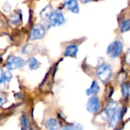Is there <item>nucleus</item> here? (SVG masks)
Returning a JSON list of instances; mask_svg holds the SVG:
<instances>
[{
	"label": "nucleus",
	"instance_id": "nucleus-9",
	"mask_svg": "<svg viewBox=\"0 0 130 130\" xmlns=\"http://www.w3.org/2000/svg\"><path fill=\"white\" fill-rule=\"evenodd\" d=\"M45 126L48 130H57L60 128V124L56 119L50 118L45 123Z\"/></svg>",
	"mask_w": 130,
	"mask_h": 130
},
{
	"label": "nucleus",
	"instance_id": "nucleus-2",
	"mask_svg": "<svg viewBox=\"0 0 130 130\" xmlns=\"http://www.w3.org/2000/svg\"><path fill=\"white\" fill-rule=\"evenodd\" d=\"M25 65V61L19 57L11 55L8 57L6 61V68L9 70H14L18 68H21Z\"/></svg>",
	"mask_w": 130,
	"mask_h": 130
},
{
	"label": "nucleus",
	"instance_id": "nucleus-8",
	"mask_svg": "<svg viewBox=\"0 0 130 130\" xmlns=\"http://www.w3.org/2000/svg\"><path fill=\"white\" fill-rule=\"evenodd\" d=\"M63 2L67 9L73 13L78 14L79 12V7L77 0H63Z\"/></svg>",
	"mask_w": 130,
	"mask_h": 130
},
{
	"label": "nucleus",
	"instance_id": "nucleus-1",
	"mask_svg": "<svg viewBox=\"0 0 130 130\" xmlns=\"http://www.w3.org/2000/svg\"><path fill=\"white\" fill-rule=\"evenodd\" d=\"M98 78L104 83L107 82L112 76V69L109 64L104 63L97 69Z\"/></svg>",
	"mask_w": 130,
	"mask_h": 130
},
{
	"label": "nucleus",
	"instance_id": "nucleus-12",
	"mask_svg": "<svg viewBox=\"0 0 130 130\" xmlns=\"http://www.w3.org/2000/svg\"><path fill=\"white\" fill-rule=\"evenodd\" d=\"M117 103H115V102H110L109 104H108V106H107V108L104 111V113L103 114H104V119H109L110 117H111V115L113 113V112L116 110V109H117Z\"/></svg>",
	"mask_w": 130,
	"mask_h": 130
},
{
	"label": "nucleus",
	"instance_id": "nucleus-14",
	"mask_svg": "<svg viewBox=\"0 0 130 130\" xmlns=\"http://www.w3.org/2000/svg\"><path fill=\"white\" fill-rule=\"evenodd\" d=\"M27 65L31 70H36L40 66V62L34 57H31L27 60Z\"/></svg>",
	"mask_w": 130,
	"mask_h": 130
},
{
	"label": "nucleus",
	"instance_id": "nucleus-21",
	"mask_svg": "<svg viewBox=\"0 0 130 130\" xmlns=\"http://www.w3.org/2000/svg\"><path fill=\"white\" fill-rule=\"evenodd\" d=\"M81 1H82V2H83V3H86V2H90L91 0H81Z\"/></svg>",
	"mask_w": 130,
	"mask_h": 130
},
{
	"label": "nucleus",
	"instance_id": "nucleus-7",
	"mask_svg": "<svg viewBox=\"0 0 130 130\" xmlns=\"http://www.w3.org/2000/svg\"><path fill=\"white\" fill-rule=\"evenodd\" d=\"M122 115H123V108L121 107H120L116 109V110L113 112V113L111 115V117L110 118V122H109L110 127L114 128L120 121V120L122 118Z\"/></svg>",
	"mask_w": 130,
	"mask_h": 130
},
{
	"label": "nucleus",
	"instance_id": "nucleus-18",
	"mask_svg": "<svg viewBox=\"0 0 130 130\" xmlns=\"http://www.w3.org/2000/svg\"><path fill=\"white\" fill-rule=\"evenodd\" d=\"M21 130L29 129V122L25 115H22L21 117Z\"/></svg>",
	"mask_w": 130,
	"mask_h": 130
},
{
	"label": "nucleus",
	"instance_id": "nucleus-19",
	"mask_svg": "<svg viewBox=\"0 0 130 130\" xmlns=\"http://www.w3.org/2000/svg\"><path fill=\"white\" fill-rule=\"evenodd\" d=\"M82 126L78 123H74L70 124L66 126H64L62 128V130H82Z\"/></svg>",
	"mask_w": 130,
	"mask_h": 130
},
{
	"label": "nucleus",
	"instance_id": "nucleus-11",
	"mask_svg": "<svg viewBox=\"0 0 130 130\" xmlns=\"http://www.w3.org/2000/svg\"><path fill=\"white\" fill-rule=\"evenodd\" d=\"M78 51V47L75 45L72 44L66 48V50L64 52V56H69V57H75Z\"/></svg>",
	"mask_w": 130,
	"mask_h": 130
},
{
	"label": "nucleus",
	"instance_id": "nucleus-20",
	"mask_svg": "<svg viewBox=\"0 0 130 130\" xmlns=\"http://www.w3.org/2000/svg\"><path fill=\"white\" fill-rule=\"evenodd\" d=\"M130 28V21L129 19H126L120 26V31L122 33L127 32L129 30Z\"/></svg>",
	"mask_w": 130,
	"mask_h": 130
},
{
	"label": "nucleus",
	"instance_id": "nucleus-17",
	"mask_svg": "<svg viewBox=\"0 0 130 130\" xmlns=\"http://www.w3.org/2000/svg\"><path fill=\"white\" fill-rule=\"evenodd\" d=\"M129 84L127 82H124L121 85V91L123 94V96L125 98L129 97Z\"/></svg>",
	"mask_w": 130,
	"mask_h": 130
},
{
	"label": "nucleus",
	"instance_id": "nucleus-10",
	"mask_svg": "<svg viewBox=\"0 0 130 130\" xmlns=\"http://www.w3.org/2000/svg\"><path fill=\"white\" fill-rule=\"evenodd\" d=\"M12 78V75L10 72H5L0 69V85L8 83Z\"/></svg>",
	"mask_w": 130,
	"mask_h": 130
},
{
	"label": "nucleus",
	"instance_id": "nucleus-15",
	"mask_svg": "<svg viewBox=\"0 0 130 130\" xmlns=\"http://www.w3.org/2000/svg\"><path fill=\"white\" fill-rule=\"evenodd\" d=\"M53 7L50 5H47L40 12V17L44 20H48V18H49L50 15L51 14V13L53 12Z\"/></svg>",
	"mask_w": 130,
	"mask_h": 130
},
{
	"label": "nucleus",
	"instance_id": "nucleus-5",
	"mask_svg": "<svg viewBox=\"0 0 130 130\" xmlns=\"http://www.w3.org/2000/svg\"><path fill=\"white\" fill-rule=\"evenodd\" d=\"M46 34V29L42 24H36L33 27L30 34V39L31 40H37L43 38Z\"/></svg>",
	"mask_w": 130,
	"mask_h": 130
},
{
	"label": "nucleus",
	"instance_id": "nucleus-6",
	"mask_svg": "<svg viewBox=\"0 0 130 130\" xmlns=\"http://www.w3.org/2000/svg\"><path fill=\"white\" fill-rule=\"evenodd\" d=\"M87 110L91 113L98 112L101 109V101L96 96H92L87 103Z\"/></svg>",
	"mask_w": 130,
	"mask_h": 130
},
{
	"label": "nucleus",
	"instance_id": "nucleus-13",
	"mask_svg": "<svg viewBox=\"0 0 130 130\" xmlns=\"http://www.w3.org/2000/svg\"><path fill=\"white\" fill-rule=\"evenodd\" d=\"M100 91V86L98 85V82L94 81L91 84V85L90 86V88L86 91V94L88 96L91 95H95L97 94Z\"/></svg>",
	"mask_w": 130,
	"mask_h": 130
},
{
	"label": "nucleus",
	"instance_id": "nucleus-4",
	"mask_svg": "<svg viewBox=\"0 0 130 130\" xmlns=\"http://www.w3.org/2000/svg\"><path fill=\"white\" fill-rule=\"evenodd\" d=\"M48 21L51 26L57 27V26H60L64 24L65 17L60 11L53 10L48 18Z\"/></svg>",
	"mask_w": 130,
	"mask_h": 130
},
{
	"label": "nucleus",
	"instance_id": "nucleus-3",
	"mask_svg": "<svg viewBox=\"0 0 130 130\" xmlns=\"http://www.w3.org/2000/svg\"><path fill=\"white\" fill-rule=\"evenodd\" d=\"M123 52V44L121 41L116 40L110 43L107 50V55L111 58H117Z\"/></svg>",
	"mask_w": 130,
	"mask_h": 130
},
{
	"label": "nucleus",
	"instance_id": "nucleus-16",
	"mask_svg": "<svg viewBox=\"0 0 130 130\" xmlns=\"http://www.w3.org/2000/svg\"><path fill=\"white\" fill-rule=\"evenodd\" d=\"M21 21V13L20 11L14 12L10 17V21L12 24H18Z\"/></svg>",
	"mask_w": 130,
	"mask_h": 130
}]
</instances>
